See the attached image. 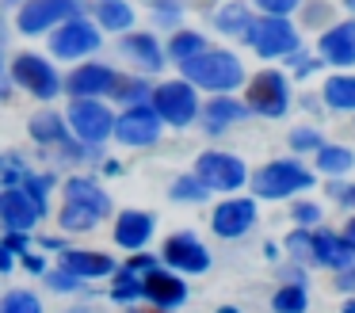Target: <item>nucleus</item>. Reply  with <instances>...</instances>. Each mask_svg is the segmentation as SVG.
Segmentation results:
<instances>
[{"mask_svg":"<svg viewBox=\"0 0 355 313\" xmlns=\"http://www.w3.org/2000/svg\"><path fill=\"white\" fill-rule=\"evenodd\" d=\"M180 69H184L187 84H199V88H210V92H230L245 81L241 61L225 50H199L180 61Z\"/></svg>","mask_w":355,"mask_h":313,"instance_id":"1","label":"nucleus"},{"mask_svg":"<svg viewBox=\"0 0 355 313\" xmlns=\"http://www.w3.org/2000/svg\"><path fill=\"white\" fill-rule=\"evenodd\" d=\"M65 195H69V203H65V210H62L65 229H92L100 218L111 214V198L103 195L92 180H69Z\"/></svg>","mask_w":355,"mask_h":313,"instance_id":"2","label":"nucleus"},{"mask_svg":"<svg viewBox=\"0 0 355 313\" xmlns=\"http://www.w3.org/2000/svg\"><path fill=\"white\" fill-rule=\"evenodd\" d=\"M309 183H313V172H306L298 160H271L260 172H252V191L260 198H283L309 187Z\"/></svg>","mask_w":355,"mask_h":313,"instance_id":"3","label":"nucleus"},{"mask_svg":"<svg viewBox=\"0 0 355 313\" xmlns=\"http://www.w3.org/2000/svg\"><path fill=\"white\" fill-rule=\"evenodd\" d=\"M245 38L256 46L260 58H291L298 50V31L286 23V15H263V19H256Z\"/></svg>","mask_w":355,"mask_h":313,"instance_id":"4","label":"nucleus"},{"mask_svg":"<svg viewBox=\"0 0 355 313\" xmlns=\"http://www.w3.org/2000/svg\"><path fill=\"white\" fill-rule=\"evenodd\" d=\"M153 111L161 115V122L187 126V122L199 115L195 88H191L187 81H168V84H161V88H153Z\"/></svg>","mask_w":355,"mask_h":313,"instance_id":"5","label":"nucleus"},{"mask_svg":"<svg viewBox=\"0 0 355 313\" xmlns=\"http://www.w3.org/2000/svg\"><path fill=\"white\" fill-rule=\"evenodd\" d=\"M195 176L207 183V191H233L248 180L245 164H241L233 153H218V149L202 153V157L195 160Z\"/></svg>","mask_w":355,"mask_h":313,"instance_id":"6","label":"nucleus"},{"mask_svg":"<svg viewBox=\"0 0 355 313\" xmlns=\"http://www.w3.org/2000/svg\"><path fill=\"white\" fill-rule=\"evenodd\" d=\"M286 99H291V88H286V76L275 73V69H263L248 81V107L268 119H279L286 111Z\"/></svg>","mask_w":355,"mask_h":313,"instance_id":"7","label":"nucleus"},{"mask_svg":"<svg viewBox=\"0 0 355 313\" xmlns=\"http://www.w3.org/2000/svg\"><path fill=\"white\" fill-rule=\"evenodd\" d=\"M50 50H54V58H85V53L100 50V31L88 19L73 15L50 35Z\"/></svg>","mask_w":355,"mask_h":313,"instance_id":"8","label":"nucleus"},{"mask_svg":"<svg viewBox=\"0 0 355 313\" xmlns=\"http://www.w3.org/2000/svg\"><path fill=\"white\" fill-rule=\"evenodd\" d=\"M12 76L39 99H54L58 92H62V76H58L54 69H50V61H42L39 53H19V58L12 61Z\"/></svg>","mask_w":355,"mask_h":313,"instance_id":"9","label":"nucleus"},{"mask_svg":"<svg viewBox=\"0 0 355 313\" xmlns=\"http://www.w3.org/2000/svg\"><path fill=\"white\" fill-rule=\"evenodd\" d=\"M111 134H119L123 145H149V142H157V134H161V115H157L149 103H134L130 111H123L115 119Z\"/></svg>","mask_w":355,"mask_h":313,"instance_id":"10","label":"nucleus"},{"mask_svg":"<svg viewBox=\"0 0 355 313\" xmlns=\"http://www.w3.org/2000/svg\"><path fill=\"white\" fill-rule=\"evenodd\" d=\"M69 122H73V130H77L85 142H92V145H100L103 137L111 134V126H115V115L107 111V107L100 103V99H92V96H77V103L69 107Z\"/></svg>","mask_w":355,"mask_h":313,"instance_id":"11","label":"nucleus"},{"mask_svg":"<svg viewBox=\"0 0 355 313\" xmlns=\"http://www.w3.org/2000/svg\"><path fill=\"white\" fill-rule=\"evenodd\" d=\"M80 15L77 0H27L24 12H19V31L24 35H39V31L54 27V23H65Z\"/></svg>","mask_w":355,"mask_h":313,"instance_id":"12","label":"nucleus"},{"mask_svg":"<svg viewBox=\"0 0 355 313\" xmlns=\"http://www.w3.org/2000/svg\"><path fill=\"white\" fill-rule=\"evenodd\" d=\"M42 214H46V206L35 203V198L27 195V191H19V187H8L4 195H0V221H4V229H19V233H27Z\"/></svg>","mask_w":355,"mask_h":313,"instance_id":"13","label":"nucleus"},{"mask_svg":"<svg viewBox=\"0 0 355 313\" xmlns=\"http://www.w3.org/2000/svg\"><path fill=\"white\" fill-rule=\"evenodd\" d=\"M164 264L180 267V271L199 275V271H207V267H210V256H207V248H202L191 233H172L168 241H164Z\"/></svg>","mask_w":355,"mask_h":313,"instance_id":"14","label":"nucleus"},{"mask_svg":"<svg viewBox=\"0 0 355 313\" xmlns=\"http://www.w3.org/2000/svg\"><path fill=\"white\" fill-rule=\"evenodd\" d=\"M141 294H146L153 305H161V310H172V305H180L187 298V287H184V279H176V275L161 271V267H149L146 279H141Z\"/></svg>","mask_w":355,"mask_h":313,"instance_id":"15","label":"nucleus"},{"mask_svg":"<svg viewBox=\"0 0 355 313\" xmlns=\"http://www.w3.org/2000/svg\"><path fill=\"white\" fill-rule=\"evenodd\" d=\"M256 221V203L252 198H230L214 210V233L218 237H241L248 226Z\"/></svg>","mask_w":355,"mask_h":313,"instance_id":"16","label":"nucleus"},{"mask_svg":"<svg viewBox=\"0 0 355 313\" xmlns=\"http://www.w3.org/2000/svg\"><path fill=\"white\" fill-rule=\"evenodd\" d=\"M321 58L332 65H355V19L336 23L321 35Z\"/></svg>","mask_w":355,"mask_h":313,"instance_id":"17","label":"nucleus"},{"mask_svg":"<svg viewBox=\"0 0 355 313\" xmlns=\"http://www.w3.org/2000/svg\"><path fill=\"white\" fill-rule=\"evenodd\" d=\"M309 244H313V260L324 264V267H352L355 264V248L344 241V237L329 233V229L309 233Z\"/></svg>","mask_w":355,"mask_h":313,"instance_id":"18","label":"nucleus"},{"mask_svg":"<svg viewBox=\"0 0 355 313\" xmlns=\"http://www.w3.org/2000/svg\"><path fill=\"white\" fill-rule=\"evenodd\" d=\"M153 237V214H146V210H126V214H119V221H115V241L123 244V248H130V252H138L141 244Z\"/></svg>","mask_w":355,"mask_h":313,"instance_id":"19","label":"nucleus"},{"mask_svg":"<svg viewBox=\"0 0 355 313\" xmlns=\"http://www.w3.org/2000/svg\"><path fill=\"white\" fill-rule=\"evenodd\" d=\"M62 267H65V271H73L77 279H100V275H111V271H115V260H111V256H103V252L65 248Z\"/></svg>","mask_w":355,"mask_h":313,"instance_id":"20","label":"nucleus"},{"mask_svg":"<svg viewBox=\"0 0 355 313\" xmlns=\"http://www.w3.org/2000/svg\"><path fill=\"white\" fill-rule=\"evenodd\" d=\"M111 81H115V69H107V65H80V69L69 73L65 88H69V96H100V92L111 88Z\"/></svg>","mask_w":355,"mask_h":313,"instance_id":"21","label":"nucleus"},{"mask_svg":"<svg viewBox=\"0 0 355 313\" xmlns=\"http://www.w3.org/2000/svg\"><path fill=\"white\" fill-rule=\"evenodd\" d=\"M123 53L130 61H138L141 69H149V73L164 65V53H161V46H157L153 35H126L123 38Z\"/></svg>","mask_w":355,"mask_h":313,"instance_id":"22","label":"nucleus"},{"mask_svg":"<svg viewBox=\"0 0 355 313\" xmlns=\"http://www.w3.org/2000/svg\"><path fill=\"white\" fill-rule=\"evenodd\" d=\"M31 134H35V142L62 145V149H69V157H80V149H73L69 137H65V126H62L58 115H39V119H31Z\"/></svg>","mask_w":355,"mask_h":313,"instance_id":"23","label":"nucleus"},{"mask_svg":"<svg viewBox=\"0 0 355 313\" xmlns=\"http://www.w3.org/2000/svg\"><path fill=\"white\" fill-rule=\"evenodd\" d=\"M96 19L107 31H126L134 23V8L126 0H96Z\"/></svg>","mask_w":355,"mask_h":313,"instance_id":"24","label":"nucleus"},{"mask_svg":"<svg viewBox=\"0 0 355 313\" xmlns=\"http://www.w3.org/2000/svg\"><path fill=\"white\" fill-rule=\"evenodd\" d=\"M245 115L248 111L237 103V99H222V96H218V99H210V103H207V126L218 134V130H225L230 122L245 119Z\"/></svg>","mask_w":355,"mask_h":313,"instance_id":"25","label":"nucleus"},{"mask_svg":"<svg viewBox=\"0 0 355 313\" xmlns=\"http://www.w3.org/2000/svg\"><path fill=\"white\" fill-rule=\"evenodd\" d=\"M324 103L336 111H355V76H332L324 81Z\"/></svg>","mask_w":355,"mask_h":313,"instance_id":"26","label":"nucleus"},{"mask_svg":"<svg viewBox=\"0 0 355 313\" xmlns=\"http://www.w3.org/2000/svg\"><path fill=\"white\" fill-rule=\"evenodd\" d=\"M355 164L352 149H344V145H317V172H347V168Z\"/></svg>","mask_w":355,"mask_h":313,"instance_id":"27","label":"nucleus"},{"mask_svg":"<svg viewBox=\"0 0 355 313\" xmlns=\"http://www.w3.org/2000/svg\"><path fill=\"white\" fill-rule=\"evenodd\" d=\"M214 27L225 31V35H248V27H252V15H248L245 4H225L222 12L214 15Z\"/></svg>","mask_w":355,"mask_h":313,"instance_id":"28","label":"nucleus"},{"mask_svg":"<svg viewBox=\"0 0 355 313\" xmlns=\"http://www.w3.org/2000/svg\"><path fill=\"white\" fill-rule=\"evenodd\" d=\"M306 290L298 287V282H291V287H283L275 298H271V305H275V313H306Z\"/></svg>","mask_w":355,"mask_h":313,"instance_id":"29","label":"nucleus"},{"mask_svg":"<svg viewBox=\"0 0 355 313\" xmlns=\"http://www.w3.org/2000/svg\"><path fill=\"white\" fill-rule=\"evenodd\" d=\"M172 198H176V203H202V198H207V183L199 180V176H180L176 183H172Z\"/></svg>","mask_w":355,"mask_h":313,"instance_id":"30","label":"nucleus"},{"mask_svg":"<svg viewBox=\"0 0 355 313\" xmlns=\"http://www.w3.org/2000/svg\"><path fill=\"white\" fill-rule=\"evenodd\" d=\"M0 313H42V305L31 290H12L0 298Z\"/></svg>","mask_w":355,"mask_h":313,"instance_id":"31","label":"nucleus"},{"mask_svg":"<svg viewBox=\"0 0 355 313\" xmlns=\"http://www.w3.org/2000/svg\"><path fill=\"white\" fill-rule=\"evenodd\" d=\"M111 298H115V302H134V298H141V279L134 271H119L115 275V287H111Z\"/></svg>","mask_w":355,"mask_h":313,"instance_id":"32","label":"nucleus"},{"mask_svg":"<svg viewBox=\"0 0 355 313\" xmlns=\"http://www.w3.org/2000/svg\"><path fill=\"white\" fill-rule=\"evenodd\" d=\"M168 50H172V58H191V53H199V50H207V38L202 35H195V31H180L176 38L168 42Z\"/></svg>","mask_w":355,"mask_h":313,"instance_id":"33","label":"nucleus"},{"mask_svg":"<svg viewBox=\"0 0 355 313\" xmlns=\"http://www.w3.org/2000/svg\"><path fill=\"white\" fill-rule=\"evenodd\" d=\"M111 96H115V99H126V103H141V99H146V84H141V81H126V76H119L115 73V81H111Z\"/></svg>","mask_w":355,"mask_h":313,"instance_id":"34","label":"nucleus"},{"mask_svg":"<svg viewBox=\"0 0 355 313\" xmlns=\"http://www.w3.org/2000/svg\"><path fill=\"white\" fill-rule=\"evenodd\" d=\"M286 248H291L298 260L313 264V244H309V233H291V237H286Z\"/></svg>","mask_w":355,"mask_h":313,"instance_id":"35","label":"nucleus"},{"mask_svg":"<svg viewBox=\"0 0 355 313\" xmlns=\"http://www.w3.org/2000/svg\"><path fill=\"white\" fill-rule=\"evenodd\" d=\"M50 183H54V176H27V195L35 198V203H42L46 206V191H50Z\"/></svg>","mask_w":355,"mask_h":313,"instance_id":"36","label":"nucleus"},{"mask_svg":"<svg viewBox=\"0 0 355 313\" xmlns=\"http://www.w3.org/2000/svg\"><path fill=\"white\" fill-rule=\"evenodd\" d=\"M291 145H294L298 153H302V149H317V145H321V134L302 126V130H294V134H291Z\"/></svg>","mask_w":355,"mask_h":313,"instance_id":"37","label":"nucleus"},{"mask_svg":"<svg viewBox=\"0 0 355 313\" xmlns=\"http://www.w3.org/2000/svg\"><path fill=\"white\" fill-rule=\"evenodd\" d=\"M256 4H260L268 15H286L291 8H298L302 0H256Z\"/></svg>","mask_w":355,"mask_h":313,"instance_id":"38","label":"nucleus"},{"mask_svg":"<svg viewBox=\"0 0 355 313\" xmlns=\"http://www.w3.org/2000/svg\"><path fill=\"white\" fill-rule=\"evenodd\" d=\"M77 275H73V271H65V267H62V271H54V275H50V287H58V290H73V287H77Z\"/></svg>","mask_w":355,"mask_h":313,"instance_id":"39","label":"nucleus"},{"mask_svg":"<svg viewBox=\"0 0 355 313\" xmlns=\"http://www.w3.org/2000/svg\"><path fill=\"white\" fill-rule=\"evenodd\" d=\"M329 191H332V195H336L344 206H355V183H332Z\"/></svg>","mask_w":355,"mask_h":313,"instance_id":"40","label":"nucleus"},{"mask_svg":"<svg viewBox=\"0 0 355 313\" xmlns=\"http://www.w3.org/2000/svg\"><path fill=\"white\" fill-rule=\"evenodd\" d=\"M4 248H8V252H27V233H19V229H12V233L4 237Z\"/></svg>","mask_w":355,"mask_h":313,"instance_id":"41","label":"nucleus"},{"mask_svg":"<svg viewBox=\"0 0 355 313\" xmlns=\"http://www.w3.org/2000/svg\"><path fill=\"white\" fill-rule=\"evenodd\" d=\"M149 267H157V260H153V256H130V264H126V271H134V275H146Z\"/></svg>","mask_w":355,"mask_h":313,"instance_id":"42","label":"nucleus"},{"mask_svg":"<svg viewBox=\"0 0 355 313\" xmlns=\"http://www.w3.org/2000/svg\"><path fill=\"white\" fill-rule=\"evenodd\" d=\"M294 218H298V221H306V226H309V221H317V218H321V210H317V206H309V203H298V206H294Z\"/></svg>","mask_w":355,"mask_h":313,"instance_id":"43","label":"nucleus"},{"mask_svg":"<svg viewBox=\"0 0 355 313\" xmlns=\"http://www.w3.org/2000/svg\"><path fill=\"white\" fill-rule=\"evenodd\" d=\"M324 15H329V8H324V4H309L306 8V23H309V27H313V23H324Z\"/></svg>","mask_w":355,"mask_h":313,"instance_id":"44","label":"nucleus"},{"mask_svg":"<svg viewBox=\"0 0 355 313\" xmlns=\"http://www.w3.org/2000/svg\"><path fill=\"white\" fill-rule=\"evenodd\" d=\"M24 264H27V271H35V275L46 271V260H42V256H31V252H24Z\"/></svg>","mask_w":355,"mask_h":313,"instance_id":"45","label":"nucleus"},{"mask_svg":"<svg viewBox=\"0 0 355 313\" xmlns=\"http://www.w3.org/2000/svg\"><path fill=\"white\" fill-rule=\"evenodd\" d=\"M8 267H12V252L0 244V271H8Z\"/></svg>","mask_w":355,"mask_h":313,"instance_id":"46","label":"nucleus"},{"mask_svg":"<svg viewBox=\"0 0 355 313\" xmlns=\"http://www.w3.org/2000/svg\"><path fill=\"white\" fill-rule=\"evenodd\" d=\"M344 241H347V244H352V248H355V218H352V221H347V226H344Z\"/></svg>","mask_w":355,"mask_h":313,"instance_id":"47","label":"nucleus"},{"mask_svg":"<svg viewBox=\"0 0 355 313\" xmlns=\"http://www.w3.org/2000/svg\"><path fill=\"white\" fill-rule=\"evenodd\" d=\"M130 313H164L161 305H157V310H130Z\"/></svg>","mask_w":355,"mask_h":313,"instance_id":"48","label":"nucleus"},{"mask_svg":"<svg viewBox=\"0 0 355 313\" xmlns=\"http://www.w3.org/2000/svg\"><path fill=\"white\" fill-rule=\"evenodd\" d=\"M344 313H355V298H352V302H347V305H344Z\"/></svg>","mask_w":355,"mask_h":313,"instance_id":"49","label":"nucleus"},{"mask_svg":"<svg viewBox=\"0 0 355 313\" xmlns=\"http://www.w3.org/2000/svg\"><path fill=\"white\" fill-rule=\"evenodd\" d=\"M344 4H347V8H355V0H344Z\"/></svg>","mask_w":355,"mask_h":313,"instance_id":"50","label":"nucleus"}]
</instances>
